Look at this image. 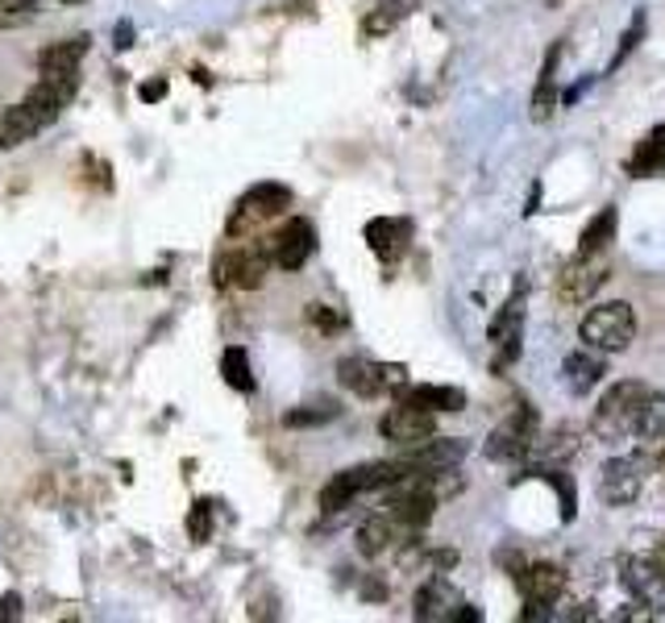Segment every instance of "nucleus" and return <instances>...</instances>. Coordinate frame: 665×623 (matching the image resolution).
I'll return each instance as SVG.
<instances>
[{"label":"nucleus","instance_id":"obj_26","mask_svg":"<svg viewBox=\"0 0 665 623\" xmlns=\"http://www.w3.org/2000/svg\"><path fill=\"white\" fill-rule=\"evenodd\" d=\"M616 237V208H603L594 221H587V229L578 237V254H603Z\"/></svg>","mask_w":665,"mask_h":623},{"label":"nucleus","instance_id":"obj_27","mask_svg":"<svg viewBox=\"0 0 665 623\" xmlns=\"http://www.w3.org/2000/svg\"><path fill=\"white\" fill-rule=\"evenodd\" d=\"M416 4H421V0H382L379 9H375L366 22H362V29H366L371 38H382V34H391L396 25L404 22V17L412 13V9H416Z\"/></svg>","mask_w":665,"mask_h":623},{"label":"nucleus","instance_id":"obj_10","mask_svg":"<svg viewBox=\"0 0 665 623\" xmlns=\"http://www.w3.org/2000/svg\"><path fill=\"white\" fill-rule=\"evenodd\" d=\"M641 486H644V474L637 458H612V462H603V470H599V499L612 503V508L632 503L641 495Z\"/></svg>","mask_w":665,"mask_h":623},{"label":"nucleus","instance_id":"obj_4","mask_svg":"<svg viewBox=\"0 0 665 623\" xmlns=\"http://www.w3.org/2000/svg\"><path fill=\"white\" fill-rule=\"evenodd\" d=\"M532 449H537V412H532L528 403H520V408L487 437V458H491V462H520V458H528Z\"/></svg>","mask_w":665,"mask_h":623},{"label":"nucleus","instance_id":"obj_9","mask_svg":"<svg viewBox=\"0 0 665 623\" xmlns=\"http://www.w3.org/2000/svg\"><path fill=\"white\" fill-rule=\"evenodd\" d=\"M619 570V582L632 599L641 602H657L665 599V565L657 557H644V553H624L616 561Z\"/></svg>","mask_w":665,"mask_h":623},{"label":"nucleus","instance_id":"obj_14","mask_svg":"<svg viewBox=\"0 0 665 623\" xmlns=\"http://www.w3.org/2000/svg\"><path fill=\"white\" fill-rule=\"evenodd\" d=\"M407 241H412V225L400 221V216H375V221L366 225V246L375 250L379 262H400L407 250Z\"/></svg>","mask_w":665,"mask_h":623},{"label":"nucleus","instance_id":"obj_24","mask_svg":"<svg viewBox=\"0 0 665 623\" xmlns=\"http://www.w3.org/2000/svg\"><path fill=\"white\" fill-rule=\"evenodd\" d=\"M88 47H92L88 34H79V38H63V42H50V47L38 54V71H79Z\"/></svg>","mask_w":665,"mask_h":623},{"label":"nucleus","instance_id":"obj_13","mask_svg":"<svg viewBox=\"0 0 665 623\" xmlns=\"http://www.w3.org/2000/svg\"><path fill=\"white\" fill-rule=\"evenodd\" d=\"M337 378H341V387L354 391L357 399H375V395L387 391V370H382L379 362H371V358H362V353L341 358V362H337Z\"/></svg>","mask_w":665,"mask_h":623},{"label":"nucleus","instance_id":"obj_18","mask_svg":"<svg viewBox=\"0 0 665 623\" xmlns=\"http://www.w3.org/2000/svg\"><path fill=\"white\" fill-rule=\"evenodd\" d=\"M603 374H607L603 358H594L587 349H578V353H570V358L562 362V383H566V391L578 395V399L587 391H594V387L603 383Z\"/></svg>","mask_w":665,"mask_h":623},{"label":"nucleus","instance_id":"obj_31","mask_svg":"<svg viewBox=\"0 0 665 623\" xmlns=\"http://www.w3.org/2000/svg\"><path fill=\"white\" fill-rule=\"evenodd\" d=\"M188 536L191 540H209V536H213V503H209V499H196V503H191Z\"/></svg>","mask_w":665,"mask_h":623},{"label":"nucleus","instance_id":"obj_36","mask_svg":"<svg viewBox=\"0 0 665 623\" xmlns=\"http://www.w3.org/2000/svg\"><path fill=\"white\" fill-rule=\"evenodd\" d=\"M4 4H13V0H0V9H4Z\"/></svg>","mask_w":665,"mask_h":623},{"label":"nucleus","instance_id":"obj_15","mask_svg":"<svg viewBox=\"0 0 665 623\" xmlns=\"http://www.w3.org/2000/svg\"><path fill=\"white\" fill-rule=\"evenodd\" d=\"M516 582H520V590L528 602H545V607H553V602L566 595V574H562L557 565H549V561L524 565L520 574H516Z\"/></svg>","mask_w":665,"mask_h":623},{"label":"nucleus","instance_id":"obj_5","mask_svg":"<svg viewBox=\"0 0 665 623\" xmlns=\"http://www.w3.org/2000/svg\"><path fill=\"white\" fill-rule=\"evenodd\" d=\"M520 337H524V283L499 303V312L487 324V341L495 346V370H507L520 358Z\"/></svg>","mask_w":665,"mask_h":623},{"label":"nucleus","instance_id":"obj_16","mask_svg":"<svg viewBox=\"0 0 665 623\" xmlns=\"http://www.w3.org/2000/svg\"><path fill=\"white\" fill-rule=\"evenodd\" d=\"M412 532L404 528V524H396L387 511H379V515H371L362 528H357V553L362 557H382L387 549H396L400 540H407Z\"/></svg>","mask_w":665,"mask_h":623},{"label":"nucleus","instance_id":"obj_11","mask_svg":"<svg viewBox=\"0 0 665 623\" xmlns=\"http://www.w3.org/2000/svg\"><path fill=\"white\" fill-rule=\"evenodd\" d=\"M312 250H316V229H312L304 216H291L284 229L271 237L275 266H284V271H300L312 258Z\"/></svg>","mask_w":665,"mask_h":623},{"label":"nucleus","instance_id":"obj_35","mask_svg":"<svg viewBox=\"0 0 665 623\" xmlns=\"http://www.w3.org/2000/svg\"><path fill=\"white\" fill-rule=\"evenodd\" d=\"M163 96H166V79H150V84H142L146 104H154V100H163Z\"/></svg>","mask_w":665,"mask_h":623},{"label":"nucleus","instance_id":"obj_19","mask_svg":"<svg viewBox=\"0 0 665 623\" xmlns=\"http://www.w3.org/2000/svg\"><path fill=\"white\" fill-rule=\"evenodd\" d=\"M42 125H47V121L34 113L25 100L22 104H13V109H4V113H0V150H13V146L29 141Z\"/></svg>","mask_w":665,"mask_h":623},{"label":"nucleus","instance_id":"obj_28","mask_svg":"<svg viewBox=\"0 0 665 623\" xmlns=\"http://www.w3.org/2000/svg\"><path fill=\"white\" fill-rule=\"evenodd\" d=\"M221 374H225V383H229L234 391H241V395L254 391V370H250V358H246V349L241 346H229L221 353Z\"/></svg>","mask_w":665,"mask_h":623},{"label":"nucleus","instance_id":"obj_22","mask_svg":"<svg viewBox=\"0 0 665 623\" xmlns=\"http://www.w3.org/2000/svg\"><path fill=\"white\" fill-rule=\"evenodd\" d=\"M453 607H457V599H453L446 577H428L416 590V620H453Z\"/></svg>","mask_w":665,"mask_h":623},{"label":"nucleus","instance_id":"obj_8","mask_svg":"<svg viewBox=\"0 0 665 623\" xmlns=\"http://www.w3.org/2000/svg\"><path fill=\"white\" fill-rule=\"evenodd\" d=\"M607 283V262L603 254H574L562 271H557V300L578 308L587 303Z\"/></svg>","mask_w":665,"mask_h":623},{"label":"nucleus","instance_id":"obj_29","mask_svg":"<svg viewBox=\"0 0 665 623\" xmlns=\"http://www.w3.org/2000/svg\"><path fill=\"white\" fill-rule=\"evenodd\" d=\"M537 474L557 490V499H562V520L570 524L574 515H578V490H574L570 474H562V470H537Z\"/></svg>","mask_w":665,"mask_h":623},{"label":"nucleus","instance_id":"obj_30","mask_svg":"<svg viewBox=\"0 0 665 623\" xmlns=\"http://www.w3.org/2000/svg\"><path fill=\"white\" fill-rule=\"evenodd\" d=\"M329 420H337L332 403H312V408H296V412L284 415L287 428H316V424H329Z\"/></svg>","mask_w":665,"mask_h":623},{"label":"nucleus","instance_id":"obj_7","mask_svg":"<svg viewBox=\"0 0 665 623\" xmlns=\"http://www.w3.org/2000/svg\"><path fill=\"white\" fill-rule=\"evenodd\" d=\"M379 437L400 445V449H412V445H425L428 437H437V412L428 408H416V403H396L387 408L379 420Z\"/></svg>","mask_w":665,"mask_h":623},{"label":"nucleus","instance_id":"obj_34","mask_svg":"<svg viewBox=\"0 0 665 623\" xmlns=\"http://www.w3.org/2000/svg\"><path fill=\"white\" fill-rule=\"evenodd\" d=\"M0 620H22V595H0Z\"/></svg>","mask_w":665,"mask_h":623},{"label":"nucleus","instance_id":"obj_23","mask_svg":"<svg viewBox=\"0 0 665 623\" xmlns=\"http://www.w3.org/2000/svg\"><path fill=\"white\" fill-rule=\"evenodd\" d=\"M366 490V478H362V465H354V470H341V474H332L329 483H325V490H321V511H341L354 503V495H362Z\"/></svg>","mask_w":665,"mask_h":623},{"label":"nucleus","instance_id":"obj_20","mask_svg":"<svg viewBox=\"0 0 665 623\" xmlns=\"http://www.w3.org/2000/svg\"><path fill=\"white\" fill-rule=\"evenodd\" d=\"M657 171H665V125H653V129L637 141L632 159H628V175H632V179H649V175H657Z\"/></svg>","mask_w":665,"mask_h":623},{"label":"nucleus","instance_id":"obj_33","mask_svg":"<svg viewBox=\"0 0 665 623\" xmlns=\"http://www.w3.org/2000/svg\"><path fill=\"white\" fill-rule=\"evenodd\" d=\"M309 324L312 328H321V333H341V328H346V316L332 312L329 303H309Z\"/></svg>","mask_w":665,"mask_h":623},{"label":"nucleus","instance_id":"obj_1","mask_svg":"<svg viewBox=\"0 0 665 623\" xmlns=\"http://www.w3.org/2000/svg\"><path fill=\"white\" fill-rule=\"evenodd\" d=\"M649 395L653 391H649L644 383H637V378H619L616 387H607V395L599 399L594 420H591V433L599 440H607V445L624 440L632 428H637V415H641Z\"/></svg>","mask_w":665,"mask_h":623},{"label":"nucleus","instance_id":"obj_17","mask_svg":"<svg viewBox=\"0 0 665 623\" xmlns=\"http://www.w3.org/2000/svg\"><path fill=\"white\" fill-rule=\"evenodd\" d=\"M637 440H641V458H657L665 449V395H649L641 415H637Z\"/></svg>","mask_w":665,"mask_h":623},{"label":"nucleus","instance_id":"obj_3","mask_svg":"<svg viewBox=\"0 0 665 623\" xmlns=\"http://www.w3.org/2000/svg\"><path fill=\"white\" fill-rule=\"evenodd\" d=\"M271 241H250V246H238L229 254L216 258V287H241V291H254L262 287V278L271 271Z\"/></svg>","mask_w":665,"mask_h":623},{"label":"nucleus","instance_id":"obj_37","mask_svg":"<svg viewBox=\"0 0 665 623\" xmlns=\"http://www.w3.org/2000/svg\"><path fill=\"white\" fill-rule=\"evenodd\" d=\"M63 4H79V0H63Z\"/></svg>","mask_w":665,"mask_h":623},{"label":"nucleus","instance_id":"obj_32","mask_svg":"<svg viewBox=\"0 0 665 623\" xmlns=\"http://www.w3.org/2000/svg\"><path fill=\"white\" fill-rule=\"evenodd\" d=\"M644 9H637V17H632V25H628V34H624V38H619V50H616V59H612V71L619 67V63H624V59H628V54H632V50L641 47V38H644Z\"/></svg>","mask_w":665,"mask_h":623},{"label":"nucleus","instance_id":"obj_25","mask_svg":"<svg viewBox=\"0 0 665 623\" xmlns=\"http://www.w3.org/2000/svg\"><path fill=\"white\" fill-rule=\"evenodd\" d=\"M557 59H562V50L553 47L545 54V67H541V79H537V92H532V121L541 125L553 116L557 109Z\"/></svg>","mask_w":665,"mask_h":623},{"label":"nucleus","instance_id":"obj_12","mask_svg":"<svg viewBox=\"0 0 665 623\" xmlns=\"http://www.w3.org/2000/svg\"><path fill=\"white\" fill-rule=\"evenodd\" d=\"M466 458V440H450V437H428L425 445H412L407 449L404 462L412 470H421V474H432V478H441V474H450L453 465Z\"/></svg>","mask_w":665,"mask_h":623},{"label":"nucleus","instance_id":"obj_21","mask_svg":"<svg viewBox=\"0 0 665 623\" xmlns=\"http://www.w3.org/2000/svg\"><path fill=\"white\" fill-rule=\"evenodd\" d=\"M400 399L416 403V408H428V412H462L466 408V391L462 387H432V383L400 387Z\"/></svg>","mask_w":665,"mask_h":623},{"label":"nucleus","instance_id":"obj_6","mask_svg":"<svg viewBox=\"0 0 665 623\" xmlns=\"http://www.w3.org/2000/svg\"><path fill=\"white\" fill-rule=\"evenodd\" d=\"M287 208H291V191L284 184H254L238 200V212L229 216V237L259 229L262 221H275Z\"/></svg>","mask_w":665,"mask_h":623},{"label":"nucleus","instance_id":"obj_2","mask_svg":"<svg viewBox=\"0 0 665 623\" xmlns=\"http://www.w3.org/2000/svg\"><path fill=\"white\" fill-rule=\"evenodd\" d=\"M578 337L587 341V349H599V353H624L637 337V312L632 303L624 300H607L587 308V316L578 324Z\"/></svg>","mask_w":665,"mask_h":623}]
</instances>
